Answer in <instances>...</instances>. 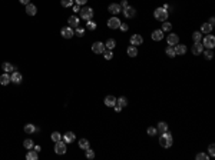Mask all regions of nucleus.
I'll return each instance as SVG.
<instances>
[{
  "instance_id": "obj_1",
  "label": "nucleus",
  "mask_w": 215,
  "mask_h": 160,
  "mask_svg": "<svg viewBox=\"0 0 215 160\" xmlns=\"http://www.w3.org/2000/svg\"><path fill=\"white\" fill-rule=\"evenodd\" d=\"M172 134L171 133H168V130L167 132H164L162 134H161V139H159V144L162 146V147H165V149H168V147H171L172 146Z\"/></svg>"
},
{
  "instance_id": "obj_2",
  "label": "nucleus",
  "mask_w": 215,
  "mask_h": 160,
  "mask_svg": "<svg viewBox=\"0 0 215 160\" xmlns=\"http://www.w3.org/2000/svg\"><path fill=\"white\" fill-rule=\"evenodd\" d=\"M154 16H155V19L159 20V22H167V19H168V12H167V9H164V7H158V9L154 12Z\"/></svg>"
},
{
  "instance_id": "obj_3",
  "label": "nucleus",
  "mask_w": 215,
  "mask_h": 160,
  "mask_svg": "<svg viewBox=\"0 0 215 160\" xmlns=\"http://www.w3.org/2000/svg\"><path fill=\"white\" fill-rule=\"evenodd\" d=\"M66 150H68V147H66V143L65 142H62V140L56 142V144H55V153L56 155H65Z\"/></svg>"
},
{
  "instance_id": "obj_4",
  "label": "nucleus",
  "mask_w": 215,
  "mask_h": 160,
  "mask_svg": "<svg viewBox=\"0 0 215 160\" xmlns=\"http://www.w3.org/2000/svg\"><path fill=\"white\" fill-rule=\"evenodd\" d=\"M202 46L204 47H207V49H214L215 46V37L212 35H208V36H205L204 40H202Z\"/></svg>"
},
{
  "instance_id": "obj_5",
  "label": "nucleus",
  "mask_w": 215,
  "mask_h": 160,
  "mask_svg": "<svg viewBox=\"0 0 215 160\" xmlns=\"http://www.w3.org/2000/svg\"><path fill=\"white\" fill-rule=\"evenodd\" d=\"M81 17H82L83 20H90V19L93 17V10H92V7H83V9H81Z\"/></svg>"
},
{
  "instance_id": "obj_6",
  "label": "nucleus",
  "mask_w": 215,
  "mask_h": 160,
  "mask_svg": "<svg viewBox=\"0 0 215 160\" xmlns=\"http://www.w3.org/2000/svg\"><path fill=\"white\" fill-rule=\"evenodd\" d=\"M105 44L102 43V41H95L93 44H92V52L93 53H96V54H100V53H103L105 52Z\"/></svg>"
},
{
  "instance_id": "obj_7",
  "label": "nucleus",
  "mask_w": 215,
  "mask_h": 160,
  "mask_svg": "<svg viewBox=\"0 0 215 160\" xmlns=\"http://www.w3.org/2000/svg\"><path fill=\"white\" fill-rule=\"evenodd\" d=\"M60 35H62L65 39H72V37L75 36V32H73V29H72V27L66 26V27H63V29L60 30Z\"/></svg>"
},
{
  "instance_id": "obj_8",
  "label": "nucleus",
  "mask_w": 215,
  "mask_h": 160,
  "mask_svg": "<svg viewBox=\"0 0 215 160\" xmlns=\"http://www.w3.org/2000/svg\"><path fill=\"white\" fill-rule=\"evenodd\" d=\"M119 26H121V20L115 16V17H111L109 20H108V27L109 29H119Z\"/></svg>"
},
{
  "instance_id": "obj_9",
  "label": "nucleus",
  "mask_w": 215,
  "mask_h": 160,
  "mask_svg": "<svg viewBox=\"0 0 215 160\" xmlns=\"http://www.w3.org/2000/svg\"><path fill=\"white\" fill-rule=\"evenodd\" d=\"M122 13H124V16L125 17H128V19H132V17H135V14H136V10H135V7H125L124 10H122Z\"/></svg>"
},
{
  "instance_id": "obj_10",
  "label": "nucleus",
  "mask_w": 215,
  "mask_h": 160,
  "mask_svg": "<svg viewBox=\"0 0 215 160\" xmlns=\"http://www.w3.org/2000/svg\"><path fill=\"white\" fill-rule=\"evenodd\" d=\"M108 10H109V13H112V14H119L121 12H122V7L118 4V3H112V4H109V7H108Z\"/></svg>"
},
{
  "instance_id": "obj_11",
  "label": "nucleus",
  "mask_w": 215,
  "mask_h": 160,
  "mask_svg": "<svg viewBox=\"0 0 215 160\" xmlns=\"http://www.w3.org/2000/svg\"><path fill=\"white\" fill-rule=\"evenodd\" d=\"M142 43H143V39H142L141 35H133V36L130 37V44H132V46H141Z\"/></svg>"
},
{
  "instance_id": "obj_12",
  "label": "nucleus",
  "mask_w": 215,
  "mask_h": 160,
  "mask_svg": "<svg viewBox=\"0 0 215 160\" xmlns=\"http://www.w3.org/2000/svg\"><path fill=\"white\" fill-rule=\"evenodd\" d=\"M202 50H204L202 43H201V41H195L194 46H192V53H194V54H201Z\"/></svg>"
},
{
  "instance_id": "obj_13",
  "label": "nucleus",
  "mask_w": 215,
  "mask_h": 160,
  "mask_svg": "<svg viewBox=\"0 0 215 160\" xmlns=\"http://www.w3.org/2000/svg\"><path fill=\"white\" fill-rule=\"evenodd\" d=\"M105 104H106L108 107H113V106L116 104V97L112 96V94L106 96V97H105Z\"/></svg>"
},
{
  "instance_id": "obj_14",
  "label": "nucleus",
  "mask_w": 215,
  "mask_h": 160,
  "mask_svg": "<svg viewBox=\"0 0 215 160\" xmlns=\"http://www.w3.org/2000/svg\"><path fill=\"white\" fill-rule=\"evenodd\" d=\"M26 13H27L29 16H35V14L38 13V9H36V6H35V4H32V3L26 4Z\"/></svg>"
},
{
  "instance_id": "obj_15",
  "label": "nucleus",
  "mask_w": 215,
  "mask_h": 160,
  "mask_svg": "<svg viewBox=\"0 0 215 160\" xmlns=\"http://www.w3.org/2000/svg\"><path fill=\"white\" fill-rule=\"evenodd\" d=\"M68 23H69V27L76 29V27L79 26V19H78L76 16H70V17H69V20H68Z\"/></svg>"
},
{
  "instance_id": "obj_16",
  "label": "nucleus",
  "mask_w": 215,
  "mask_h": 160,
  "mask_svg": "<svg viewBox=\"0 0 215 160\" xmlns=\"http://www.w3.org/2000/svg\"><path fill=\"white\" fill-rule=\"evenodd\" d=\"M75 137H76V136H75L73 132H68V133L63 136V140H65V143L68 144V143H73V142H75Z\"/></svg>"
},
{
  "instance_id": "obj_17",
  "label": "nucleus",
  "mask_w": 215,
  "mask_h": 160,
  "mask_svg": "<svg viewBox=\"0 0 215 160\" xmlns=\"http://www.w3.org/2000/svg\"><path fill=\"white\" fill-rule=\"evenodd\" d=\"M151 37H152V40H155V41H159V40L164 39V32L162 30H154V33L151 35Z\"/></svg>"
},
{
  "instance_id": "obj_18",
  "label": "nucleus",
  "mask_w": 215,
  "mask_h": 160,
  "mask_svg": "<svg viewBox=\"0 0 215 160\" xmlns=\"http://www.w3.org/2000/svg\"><path fill=\"white\" fill-rule=\"evenodd\" d=\"M10 81H12V76H10L9 73H3V75L0 76V84L6 86V84H9Z\"/></svg>"
},
{
  "instance_id": "obj_19",
  "label": "nucleus",
  "mask_w": 215,
  "mask_h": 160,
  "mask_svg": "<svg viewBox=\"0 0 215 160\" xmlns=\"http://www.w3.org/2000/svg\"><path fill=\"white\" fill-rule=\"evenodd\" d=\"M168 44L169 46H175V44H178V41H179V37H178V35H173V33H171L169 36H168Z\"/></svg>"
},
{
  "instance_id": "obj_20",
  "label": "nucleus",
  "mask_w": 215,
  "mask_h": 160,
  "mask_svg": "<svg viewBox=\"0 0 215 160\" xmlns=\"http://www.w3.org/2000/svg\"><path fill=\"white\" fill-rule=\"evenodd\" d=\"M22 80H23V76H22V73H19V72H13V73H12V81H13V83L19 84V83H20Z\"/></svg>"
},
{
  "instance_id": "obj_21",
  "label": "nucleus",
  "mask_w": 215,
  "mask_h": 160,
  "mask_svg": "<svg viewBox=\"0 0 215 160\" xmlns=\"http://www.w3.org/2000/svg\"><path fill=\"white\" fill-rule=\"evenodd\" d=\"M175 53L176 54H185L186 53V46H184V44H175Z\"/></svg>"
},
{
  "instance_id": "obj_22",
  "label": "nucleus",
  "mask_w": 215,
  "mask_h": 160,
  "mask_svg": "<svg viewBox=\"0 0 215 160\" xmlns=\"http://www.w3.org/2000/svg\"><path fill=\"white\" fill-rule=\"evenodd\" d=\"M23 130H25V133H27V134H32V133H35L36 132V127H35V124H26L25 127H23Z\"/></svg>"
},
{
  "instance_id": "obj_23",
  "label": "nucleus",
  "mask_w": 215,
  "mask_h": 160,
  "mask_svg": "<svg viewBox=\"0 0 215 160\" xmlns=\"http://www.w3.org/2000/svg\"><path fill=\"white\" fill-rule=\"evenodd\" d=\"M79 147H81V149H83V150L89 149V147H90L89 140H87V139H81V140H79Z\"/></svg>"
},
{
  "instance_id": "obj_24",
  "label": "nucleus",
  "mask_w": 215,
  "mask_h": 160,
  "mask_svg": "<svg viewBox=\"0 0 215 160\" xmlns=\"http://www.w3.org/2000/svg\"><path fill=\"white\" fill-rule=\"evenodd\" d=\"M212 27H214V26H211L210 23H204V24H202V27H201V32H202V33H205V35H208V33H211Z\"/></svg>"
},
{
  "instance_id": "obj_25",
  "label": "nucleus",
  "mask_w": 215,
  "mask_h": 160,
  "mask_svg": "<svg viewBox=\"0 0 215 160\" xmlns=\"http://www.w3.org/2000/svg\"><path fill=\"white\" fill-rule=\"evenodd\" d=\"M128 56L129 57H136V56H138V49H136V46L128 47Z\"/></svg>"
},
{
  "instance_id": "obj_26",
  "label": "nucleus",
  "mask_w": 215,
  "mask_h": 160,
  "mask_svg": "<svg viewBox=\"0 0 215 160\" xmlns=\"http://www.w3.org/2000/svg\"><path fill=\"white\" fill-rule=\"evenodd\" d=\"M38 152L36 150H30V152H27V155H26V159L27 160H38Z\"/></svg>"
},
{
  "instance_id": "obj_27",
  "label": "nucleus",
  "mask_w": 215,
  "mask_h": 160,
  "mask_svg": "<svg viewBox=\"0 0 215 160\" xmlns=\"http://www.w3.org/2000/svg\"><path fill=\"white\" fill-rule=\"evenodd\" d=\"M1 69L4 70V73H10V72H13V69H14V67H13V66H12L10 63L4 62V63L1 64Z\"/></svg>"
},
{
  "instance_id": "obj_28",
  "label": "nucleus",
  "mask_w": 215,
  "mask_h": 160,
  "mask_svg": "<svg viewBox=\"0 0 215 160\" xmlns=\"http://www.w3.org/2000/svg\"><path fill=\"white\" fill-rule=\"evenodd\" d=\"M116 104H119L121 107H126V104H128V100H126V97H119V99H116Z\"/></svg>"
},
{
  "instance_id": "obj_29",
  "label": "nucleus",
  "mask_w": 215,
  "mask_h": 160,
  "mask_svg": "<svg viewBox=\"0 0 215 160\" xmlns=\"http://www.w3.org/2000/svg\"><path fill=\"white\" fill-rule=\"evenodd\" d=\"M165 53H167V56H168V57H175V56H176V53H175V49H173L172 46H168V47H167Z\"/></svg>"
},
{
  "instance_id": "obj_30",
  "label": "nucleus",
  "mask_w": 215,
  "mask_h": 160,
  "mask_svg": "<svg viewBox=\"0 0 215 160\" xmlns=\"http://www.w3.org/2000/svg\"><path fill=\"white\" fill-rule=\"evenodd\" d=\"M115 46H116V43H115V40L113 39H108L106 40V43H105V47H108L109 50L115 49Z\"/></svg>"
},
{
  "instance_id": "obj_31",
  "label": "nucleus",
  "mask_w": 215,
  "mask_h": 160,
  "mask_svg": "<svg viewBox=\"0 0 215 160\" xmlns=\"http://www.w3.org/2000/svg\"><path fill=\"white\" fill-rule=\"evenodd\" d=\"M158 130H159L161 133L167 132V130H168V124H167L165 121H159V123H158Z\"/></svg>"
},
{
  "instance_id": "obj_32",
  "label": "nucleus",
  "mask_w": 215,
  "mask_h": 160,
  "mask_svg": "<svg viewBox=\"0 0 215 160\" xmlns=\"http://www.w3.org/2000/svg\"><path fill=\"white\" fill-rule=\"evenodd\" d=\"M86 29H89V30H95L96 29V23L90 19V20H86Z\"/></svg>"
},
{
  "instance_id": "obj_33",
  "label": "nucleus",
  "mask_w": 215,
  "mask_h": 160,
  "mask_svg": "<svg viewBox=\"0 0 215 160\" xmlns=\"http://www.w3.org/2000/svg\"><path fill=\"white\" fill-rule=\"evenodd\" d=\"M23 146H25V149H33V146H35V143L30 140V139H26L25 142H23Z\"/></svg>"
},
{
  "instance_id": "obj_34",
  "label": "nucleus",
  "mask_w": 215,
  "mask_h": 160,
  "mask_svg": "<svg viewBox=\"0 0 215 160\" xmlns=\"http://www.w3.org/2000/svg\"><path fill=\"white\" fill-rule=\"evenodd\" d=\"M103 57H105L106 60H111V59L113 57V53H112V50H109V49L106 50V49H105V52H103Z\"/></svg>"
},
{
  "instance_id": "obj_35",
  "label": "nucleus",
  "mask_w": 215,
  "mask_h": 160,
  "mask_svg": "<svg viewBox=\"0 0 215 160\" xmlns=\"http://www.w3.org/2000/svg\"><path fill=\"white\" fill-rule=\"evenodd\" d=\"M52 140L56 143V142H59V140H62V136H60V133L59 132H53L52 133Z\"/></svg>"
},
{
  "instance_id": "obj_36",
  "label": "nucleus",
  "mask_w": 215,
  "mask_h": 160,
  "mask_svg": "<svg viewBox=\"0 0 215 160\" xmlns=\"http://www.w3.org/2000/svg\"><path fill=\"white\" fill-rule=\"evenodd\" d=\"M192 39H194V41H201L202 40V33L201 32H194Z\"/></svg>"
},
{
  "instance_id": "obj_37",
  "label": "nucleus",
  "mask_w": 215,
  "mask_h": 160,
  "mask_svg": "<svg viewBox=\"0 0 215 160\" xmlns=\"http://www.w3.org/2000/svg\"><path fill=\"white\" fill-rule=\"evenodd\" d=\"M85 152H86V153H85V155H86V159H90V160H92L93 157H95V152H93L90 147H89V149H86Z\"/></svg>"
},
{
  "instance_id": "obj_38",
  "label": "nucleus",
  "mask_w": 215,
  "mask_h": 160,
  "mask_svg": "<svg viewBox=\"0 0 215 160\" xmlns=\"http://www.w3.org/2000/svg\"><path fill=\"white\" fill-rule=\"evenodd\" d=\"M214 57V52H212V49H208L207 52H205V59L207 60H211Z\"/></svg>"
},
{
  "instance_id": "obj_39",
  "label": "nucleus",
  "mask_w": 215,
  "mask_h": 160,
  "mask_svg": "<svg viewBox=\"0 0 215 160\" xmlns=\"http://www.w3.org/2000/svg\"><path fill=\"white\" fill-rule=\"evenodd\" d=\"M60 4L63 7H70L73 4V0H60Z\"/></svg>"
},
{
  "instance_id": "obj_40",
  "label": "nucleus",
  "mask_w": 215,
  "mask_h": 160,
  "mask_svg": "<svg viewBox=\"0 0 215 160\" xmlns=\"http://www.w3.org/2000/svg\"><path fill=\"white\" fill-rule=\"evenodd\" d=\"M171 29H172V24H171V23L165 22V23L162 24V32H169Z\"/></svg>"
},
{
  "instance_id": "obj_41",
  "label": "nucleus",
  "mask_w": 215,
  "mask_h": 160,
  "mask_svg": "<svg viewBox=\"0 0 215 160\" xmlns=\"http://www.w3.org/2000/svg\"><path fill=\"white\" fill-rule=\"evenodd\" d=\"M197 160H208V156L205 153H198L197 155Z\"/></svg>"
},
{
  "instance_id": "obj_42",
  "label": "nucleus",
  "mask_w": 215,
  "mask_h": 160,
  "mask_svg": "<svg viewBox=\"0 0 215 160\" xmlns=\"http://www.w3.org/2000/svg\"><path fill=\"white\" fill-rule=\"evenodd\" d=\"M83 33H85V29H82V27H76V36L82 37V36H83Z\"/></svg>"
},
{
  "instance_id": "obj_43",
  "label": "nucleus",
  "mask_w": 215,
  "mask_h": 160,
  "mask_svg": "<svg viewBox=\"0 0 215 160\" xmlns=\"http://www.w3.org/2000/svg\"><path fill=\"white\" fill-rule=\"evenodd\" d=\"M156 133H158V130H156L155 127H149V129H148V134H149V136H155Z\"/></svg>"
},
{
  "instance_id": "obj_44",
  "label": "nucleus",
  "mask_w": 215,
  "mask_h": 160,
  "mask_svg": "<svg viewBox=\"0 0 215 160\" xmlns=\"http://www.w3.org/2000/svg\"><path fill=\"white\" fill-rule=\"evenodd\" d=\"M119 27H121V30H122V32H126V30L129 29L126 23H121V26H119Z\"/></svg>"
},
{
  "instance_id": "obj_45",
  "label": "nucleus",
  "mask_w": 215,
  "mask_h": 160,
  "mask_svg": "<svg viewBox=\"0 0 215 160\" xmlns=\"http://www.w3.org/2000/svg\"><path fill=\"white\" fill-rule=\"evenodd\" d=\"M208 149H210V155H211V156H214V155H215V146H214V144H210V147H208Z\"/></svg>"
},
{
  "instance_id": "obj_46",
  "label": "nucleus",
  "mask_w": 215,
  "mask_h": 160,
  "mask_svg": "<svg viewBox=\"0 0 215 160\" xmlns=\"http://www.w3.org/2000/svg\"><path fill=\"white\" fill-rule=\"evenodd\" d=\"M119 6H121V7H124V9H125V7H128V0H122Z\"/></svg>"
},
{
  "instance_id": "obj_47",
  "label": "nucleus",
  "mask_w": 215,
  "mask_h": 160,
  "mask_svg": "<svg viewBox=\"0 0 215 160\" xmlns=\"http://www.w3.org/2000/svg\"><path fill=\"white\" fill-rule=\"evenodd\" d=\"M75 1H76V4H79V6H81V4H86V1H87V0H75Z\"/></svg>"
},
{
  "instance_id": "obj_48",
  "label": "nucleus",
  "mask_w": 215,
  "mask_h": 160,
  "mask_svg": "<svg viewBox=\"0 0 215 160\" xmlns=\"http://www.w3.org/2000/svg\"><path fill=\"white\" fill-rule=\"evenodd\" d=\"M79 10H81V6H79V4H75V6H73V12H76V13H78Z\"/></svg>"
},
{
  "instance_id": "obj_49",
  "label": "nucleus",
  "mask_w": 215,
  "mask_h": 160,
  "mask_svg": "<svg viewBox=\"0 0 215 160\" xmlns=\"http://www.w3.org/2000/svg\"><path fill=\"white\" fill-rule=\"evenodd\" d=\"M113 107H115V110H116V112H121V110H122V107H121L119 104H115Z\"/></svg>"
},
{
  "instance_id": "obj_50",
  "label": "nucleus",
  "mask_w": 215,
  "mask_h": 160,
  "mask_svg": "<svg viewBox=\"0 0 215 160\" xmlns=\"http://www.w3.org/2000/svg\"><path fill=\"white\" fill-rule=\"evenodd\" d=\"M19 1H20V3H22V4H25V6H26V4H29V3H30V0H19Z\"/></svg>"
},
{
  "instance_id": "obj_51",
  "label": "nucleus",
  "mask_w": 215,
  "mask_h": 160,
  "mask_svg": "<svg viewBox=\"0 0 215 160\" xmlns=\"http://www.w3.org/2000/svg\"><path fill=\"white\" fill-rule=\"evenodd\" d=\"M208 23H210L211 26H214V23H215V19H214V17H211V19L208 20Z\"/></svg>"
},
{
  "instance_id": "obj_52",
  "label": "nucleus",
  "mask_w": 215,
  "mask_h": 160,
  "mask_svg": "<svg viewBox=\"0 0 215 160\" xmlns=\"http://www.w3.org/2000/svg\"><path fill=\"white\" fill-rule=\"evenodd\" d=\"M33 149H35V150H36V152H38V153H39V152H40V146H33Z\"/></svg>"
}]
</instances>
